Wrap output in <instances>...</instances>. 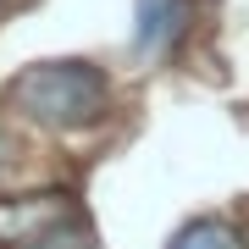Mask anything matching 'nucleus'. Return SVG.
<instances>
[{
  "label": "nucleus",
  "instance_id": "4",
  "mask_svg": "<svg viewBox=\"0 0 249 249\" xmlns=\"http://www.w3.org/2000/svg\"><path fill=\"white\" fill-rule=\"evenodd\" d=\"M172 249H244V244L232 238V227H222V222H188L178 238H172Z\"/></svg>",
  "mask_w": 249,
  "mask_h": 249
},
{
  "label": "nucleus",
  "instance_id": "3",
  "mask_svg": "<svg viewBox=\"0 0 249 249\" xmlns=\"http://www.w3.org/2000/svg\"><path fill=\"white\" fill-rule=\"evenodd\" d=\"M172 17H178V0H139V45H144V50H155L160 39L178 28Z\"/></svg>",
  "mask_w": 249,
  "mask_h": 249
},
{
  "label": "nucleus",
  "instance_id": "2",
  "mask_svg": "<svg viewBox=\"0 0 249 249\" xmlns=\"http://www.w3.org/2000/svg\"><path fill=\"white\" fill-rule=\"evenodd\" d=\"M11 249H94V244H89V227L78 216H61V222H50L45 232H34V238H22Z\"/></svg>",
  "mask_w": 249,
  "mask_h": 249
},
{
  "label": "nucleus",
  "instance_id": "1",
  "mask_svg": "<svg viewBox=\"0 0 249 249\" xmlns=\"http://www.w3.org/2000/svg\"><path fill=\"white\" fill-rule=\"evenodd\" d=\"M11 106L39 127H83L106 111V78L89 61H50L28 67L11 83Z\"/></svg>",
  "mask_w": 249,
  "mask_h": 249
}]
</instances>
